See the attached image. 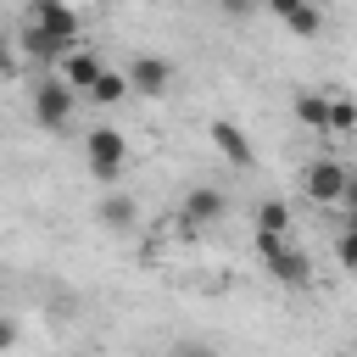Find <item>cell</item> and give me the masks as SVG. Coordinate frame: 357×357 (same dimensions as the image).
<instances>
[{
  "label": "cell",
  "instance_id": "obj_15",
  "mask_svg": "<svg viewBox=\"0 0 357 357\" xmlns=\"http://www.w3.org/2000/svg\"><path fill=\"white\" fill-rule=\"evenodd\" d=\"M351 123H357V106L346 95H329V128L324 134H351Z\"/></svg>",
  "mask_w": 357,
  "mask_h": 357
},
{
  "label": "cell",
  "instance_id": "obj_2",
  "mask_svg": "<svg viewBox=\"0 0 357 357\" xmlns=\"http://www.w3.org/2000/svg\"><path fill=\"white\" fill-rule=\"evenodd\" d=\"M28 28H39L56 50H73V45L84 39V17H78L73 6H61V0H39L33 17H28Z\"/></svg>",
  "mask_w": 357,
  "mask_h": 357
},
{
  "label": "cell",
  "instance_id": "obj_1",
  "mask_svg": "<svg viewBox=\"0 0 357 357\" xmlns=\"http://www.w3.org/2000/svg\"><path fill=\"white\" fill-rule=\"evenodd\" d=\"M84 162H89V173H95L100 184H112V178L123 173V162H128V139H123L112 123H100V128H89V139H84Z\"/></svg>",
  "mask_w": 357,
  "mask_h": 357
},
{
  "label": "cell",
  "instance_id": "obj_9",
  "mask_svg": "<svg viewBox=\"0 0 357 357\" xmlns=\"http://www.w3.org/2000/svg\"><path fill=\"white\" fill-rule=\"evenodd\" d=\"M212 145H218V156L229 162V167H251V139H245V128L240 123H212Z\"/></svg>",
  "mask_w": 357,
  "mask_h": 357
},
{
  "label": "cell",
  "instance_id": "obj_13",
  "mask_svg": "<svg viewBox=\"0 0 357 357\" xmlns=\"http://www.w3.org/2000/svg\"><path fill=\"white\" fill-rule=\"evenodd\" d=\"M284 229H290V206H284V201H262V206H257V234L284 240Z\"/></svg>",
  "mask_w": 357,
  "mask_h": 357
},
{
  "label": "cell",
  "instance_id": "obj_12",
  "mask_svg": "<svg viewBox=\"0 0 357 357\" xmlns=\"http://www.w3.org/2000/svg\"><path fill=\"white\" fill-rule=\"evenodd\" d=\"M100 223H106V229H134V223H139V201L123 195V190L106 195V201H100Z\"/></svg>",
  "mask_w": 357,
  "mask_h": 357
},
{
  "label": "cell",
  "instance_id": "obj_14",
  "mask_svg": "<svg viewBox=\"0 0 357 357\" xmlns=\"http://www.w3.org/2000/svg\"><path fill=\"white\" fill-rule=\"evenodd\" d=\"M123 95H128V84H123V73H112V67L89 84V100H95V106H117Z\"/></svg>",
  "mask_w": 357,
  "mask_h": 357
},
{
  "label": "cell",
  "instance_id": "obj_4",
  "mask_svg": "<svg viewBox=\"0 0 357 357\" xmlns=\"http://www.w3.org/2000/svg\"><path fill=\"white\" fill-rule=\"evenodd\" d=\"M73 106H78V95L61 78H39L33 84V123L39 128H67L73 123Z\"/></svg>",
  "mask_w": 357,
  "mask_h": 357
},
{
  "label": "cell",
  "instance_id": "obj_11",
  "mask_svg": "<svg viewBox=\"0 0 357 357\" xmlns=\"http://www.w3.org/2000/svg\"><path fill=\"white\" fill-rule=\"evenodd\" d=\"M296 117L312 134H324L329 128V89H296Z\"/></svg>",
  "mask_w": 357,
  "mask_h": 357
},
{
  "label": "cell",
  "instance_id": "obj_16",
  "mask_svg": "<svg viewBox=\"0 0 357 357\" xmlns=\"http://www.w3.org/2000/svg\"><path fill=\"white\" fill-rule=\"evenodd\" d=\"M22 50H28V56H39V61H45V56H67V50H56L39 28H28V33H22Z\"/></svg>",
  "mask_w": 357,
  "mask_h": 357
},
{
  "label": "cell",
  "instance_id": "obj_8",
  "mask_svg": "<svg viewBox=\"0 0 357 357\" xmlns=\"http://www.w3.org/2000/svg\"><path fill=\"white\" fill-rule=\"evenodd\" d=\"M223 212H229V195H223L218 184H195V190L184 195V223H190V229L223 223Z\"/></svg>",
  "mask_w": 357,
  "mask_h": 357
},
{
  "label": "cell",
  "instance_id": "obj_7",
  "mask_svg": "<svg viewBox=\"0 0 357 357\" xmlns=\"http://www.w3.org/2000/svg\"><path fill=\"white\" fill-rule=\"evenodd\" d=\"M123 84H128L134 95H167V89H173V61H162V56H134V67L123 73Z\"/></svg>",
  "mask_w": 357,
  "mask_h": 357
},
{
  "label": "cell",
  "instance_id": "obj_6",
  "mask_svg": "<svg viewBox=\"0 0 357 357\" xmlns=\"http://www.w3.org/2000/svg\"><path fill=\"white\" fill-rule=\"evenodd\" d=\"M100 73H106L100 50H95V45H73V50L61 56V73H56V78H61V84H67L73 95H89V84H95Z\"/></svg>",
  "mask_w": 357,
  "mask_h": 357
},
{
  "label": "cell",
  "instance_id": "obj_17",
  "mask_svg": "<svg viewBox=\"0 0 357 357\" xmlns=\"http://www.w3.org/2000/svg\"><path fill=\"white\" fill-rule=\"evenodd\" d=\"M11 346H17V318H11V312H0V357H6Z\"/></svg>",
  "mask_w": 357,
  "mask_h": 357
},
{
  "label": "cell",
  "instance_id": "obj_18",
  "mask_svg": "<svg viewBox=\"0 0 357 357\" xmlns=\"http://www.w3.org/2000/svg\"><path fill=\"white\" fill-rule=\"evenodd\" d=\"M11 67H17V56H11V50H6V45H0V78H6V73H11Z\"/></svg>",
  "mask_w": 357,
  "mask_h": 357
},
{
  "label": "cell",
  "instance_id": "obj_3",
  "mask_svg": "<svg viewBox=\"0 0 357 357\" xmlns=\"http://www.w3.org/2000/svg\"><path fill=\"white\" fill-rule=\"evenodd\" d=\"M257 251H262V262H268V273L279 279V284H307L312 279V262H307V251L301 245H284V240H273V234H257Z\"/></svg>",
  "mask_w": 357,
  "mask_h": 357
},
{
  "label": "cell",
  "instance_id": "obj_19",
  "mask_svg": "<svg viewBox=\"0 0 357 357\" xmlns=\"http://www.w3.org/2000/svg\"><path fill=\"white\" fill-rule=\"evenodd\" d=\"M173 357H212V351H206V346H178Z\"/></svg>",
  "mask_w": 357,
  "mask_h": 357
},
{
  "label": "cell",
  "instance_id": "obj_5",
  "mask_svg": "<svg viewBox=\"0 0 357 357\" xmlns=\"http://www.w3.org/2000/svg\"><path fill=\"white\" fill-rule=\"evenodd\" d=\"M301 190H307L312 201H351V173L324 156V162H307V167H301Z\"/></svg>",
  "mask_w": 357,
  "mask_h": 357
},
{
  "label": "cell",
  "instance_id": "obj_10",
  "mask_svg": "<svg viewBox=\"0 0 357 357\" xmlns=\"http://www.w3.org/2000/svg\"><path fill=\"white\" fill-rule=\"evenodd\" d=\"M273 17H279L296 39H312V33L324 28V11H318V6H296V0H273Z\"/></svg>",
  "mask_w": 357,
  "mask_h": 357
}]
</instances>
